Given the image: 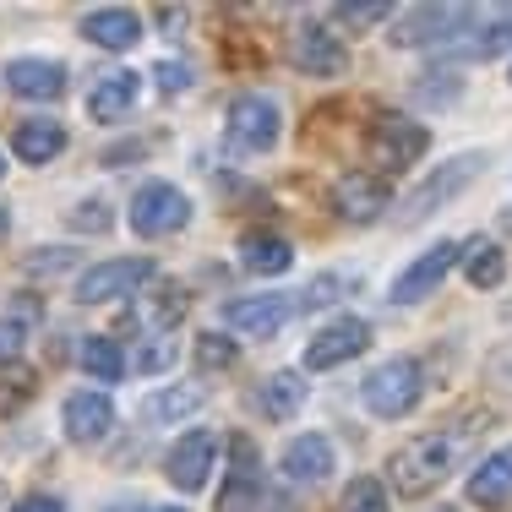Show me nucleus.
<instances>
[{
	"instance_id": "obj_5",
	"label": "nucleus",
	"mask_w": 512,
	"mask_h": 512,
	"mask_svg": "<svg viewBox=\"0 0 512 512\" xmlns=\"http://www.w3.org/2000/svg\"><path fill=\"white\" fill-rule=\"evenodd\" d=\"M425 126H414L404 115H376L371 126V164L376 169H409L414 158L425 153Z\"/></svg>"
},
{
	"instance_id": "obj_21",
	"label": "nucleus",
	"mask_w": 512,
	"mask_h": 512,
	"mask_svg": "<svg viewBox=\"0 0 512 512\" xmlns=\"http://www.w3.org/2000/svg\"><path fill=\"white\" fill-rule=\"evenodd\" d=\"M284 474L295 485H316V480H327L333 474V442L327 436H300V442H289V453H284Z\"/></svg>"
},
{
	"instance_id": "obj_8",
	"label": "nucleus",
	"mask_w": 512,
	"mask_h": 512,
	"mask_svg": "<svg viewBox=\"0 0 512 512\" xmlns=\"http://www.w3.org/2000/svg\"><path fill=\"white\" fill-rule=\"evenodd\" d=\"M480 11L474 6H414L398 17L393 44H436V39H453L463 22H474Z\"/></svg>"
},
{
	"instance_id": "obj_27",
	"label": "nucleus",
	"mask_w": 512,
	"mask_h": 512,
	"mask_svg": "<svg viewBox=\"0 0 512 512\" xmlns=\"http://www.w3.org/2000/svg\"><path fill=\"white\" fill-rule=\"evenodd\" d=\"M502 278H507L502 251L485 246V240H474V246H469V284H474V289H496Z\"/></svg>"
},
{
	"instance_id": "obj_32",
	"label": "nucleus",
	"mask_w": 512,
	"mask_h": 512,
	"mask_svg": "<svg viewBox=\"0 0 512 512\" xmlns=\"http://www.w3.org/2000/svg\"><path fill=\"white\" fill-rule=\"evenodd\" d=\"M338 295H344V278H338V273H322V278H311V284H306L300 306H306V311H322V306H333Z\"/></svg>"
},
{
	"instance_id": "obj_23",
	"label": "nucleus",
	"mask_w": 512,
	"mask_h": 512,
	"mask_svg": "<svg viewBox=\"0 0 512 512\" xmlns=\"http://www.w3.org/2000/svg\"><path fill=\"white\" fill-rule=\"evenodd\" d=\"M240 262H246L251 273H289V262H295V246H289L284 235L251 229V235L240 240Z\"/></svg>"
},
{
	"instance_id": "obj_20",
	"label": "nucleus",
	"mask_w": 512,
	"mask_h": 512,
	"mask_svg": "<svg viewBox=\"0 0 512 512\" xmlns=\"http://www.w3.org/2000/svg\"><path fill=\"white\" fill-rule=\"evenodd\" d=\"M11 148H17L22 164H50V158L66 153V126L60 120H22L11 131Z\"/></svg>"
},
{
	"instance_id": "obj_25",
	"label": "nucleus",
	"mask_w": 512,
	"mask_h": 512,
	"mask_svg": "<svg viewBox=\"0 0 512 512\" xmlns=\"http://www.w3.org/2000/svg\"><path fill=\"white\" fill-rule=\"evenodd\" d=\"M180 316H186V289H180V284H158L148 295V306L131 311V322H137V327H169V322H180Z\"/></svg>"
},
{
	"instance_id": "obj_36",
	"label": "nucleus",
	"mask_w": 512,
	"mask_h": 512,
	"mask_svg": "<svg viewBox=\"0 0 512 512\" xmlns=\"http://www.w3.org/2000/svg\"><path fill=\"white\" fill-rule=\"evenodd\" d=\"M153 77H158V88H164V93H180V88H191V71H186V66H175V60H164V66H158Z\"/></svg>"
},
{
	"instance_id": "obj_34",
	"label": "nucleus",
	"mask_w": 512,
	"mask_h": 512,
	"mask_svg": "<svg viewBox=\"0 0 512 512\" xmlns=\"http://www.w3.org/2000/svg\"><path fill=\"white\" fill-rule=\"evenodd\" d=\"M338 22H349V28H371V22H387L393 17V6H333Z\"/></svg>"
},
{
	"instance_id": "obj_1",
	"label": "nucleus",
	"mask_w": 512,
	"mask_h": 512,
	"mask_svg": "<svg viewBox=\"0 0 512 512\" xmlns=\"http://www.w3.org/2000/svg\"><path fill=\"white\" fill-rule=\"evenodd\" d=\"M453 436H442V431H425V436H414V442H404L393 453V463H387V474H393V485H398V496H425V491H436L442 485V474L453 469Z\"/></svg>"
},
{
	"instance_id": "obj_9",
	"label": "nucleus",
	"mask_w": 512,
	"mask_h": 512,
	"mask_svg": "<svg viewBox=\"0 0 512 512\" xmlns=\"http://www.w3.org/2000/svg\"><path fill=\"white\" fill-rule=\"evenodd\" d=\"M365 344H371V327H365L360 316H338L333 327H322V333L306 344V365L311 371H333V365L355 360Z\"/></svg>"
},
{
	"instance_id": "obj_30",
	"label": "nucleus",
	"mask_w": 512,
	"mask_h": 512,
	"mask_svg": "<svg viewBox=\"0 0 512 512\" xmlns=\"http://www.w3.org/2000/svg\"><path fill=\"white\" fill-rule=\"evenodd\" d=\"M202 404V387H186V393H180V387H169V393H158V398H148V420H175V414H191Z\"/></svg>"
},
{
	"instance_id": "obj_39",
	"label": "nucleus",
	"mask_w": 512,
	"mask_h": 512,
	"mask_svg": "<svg viewBox=\"0 0 512 512\" xmlns=\"http://www.w3.org/2000/svg\"><path fill=\"white\" fill-rule=\"evenodd\" d=\"M104 512H137V502H115V507H104Z\"/></svg>"
},
{
	"instance_id": "obj_17",
	"label": "nucleus",
	"mask_w": 512,
	"mask_h": 512,
	"mask_svg": "<svg viewBox=\"0 0 512 512\" xmlns=\"http://www.w3.org/2000/svg\"><path fill=\"white\" fill-rule=\"evenodd\" d=\"M333 207L344 218H355V224H371V218L387 207V186L376 175H344L333 186Z\"/></svg>"
},
{
	"instance_id": "obj_35",
	"label": "nucleus",
	"mask_w": 512,
	"mask_h": 512,
	"mask_svg": "<svg viewBox=\"0 0 512 512\" xmlns=\"http://www.w3.org/2000/svg\"><path fill=\"white\" fill-rule=\"evenodd\" d=\"M169 360H175V344H169V338H153V349L137 355V371H164Z\"/></svg>"
},
{
	"instance_id": "obj_28",
	"label": "nucleus",
	"mask_w": 512,
	"mask_h": 512,
	"mask_svg": "<svg viewBox=\"0 0 512 512\" xmlns=\"http://www.w3.org/2000/svg\"><path fill=\"white\" fill-rule=\"evenodd\" d=\"M33 316H39V306H17L11 316H0V360L6 365H17V349H22V338H28V327H33Z\"/></svg>"
},
{
	"instance_id": "obj_31",
	"label": "nucleus",
	"mask_w": 512,
	"mask_h": 512,
	"mask_svg": "<svg viewBox=\"0 0 512 512\" xmlns=\"http://www.w3.org/2000/svg\"><path fill=\"white\" fill-rule=\"evenodd\" d=\"M344 512H387V491L376 480H355L344 491Z\"/></svg>"
},
{
	"instance_id": "obj_42",
	"label": "nucleus",
	"mask_w": 512,
	"mask_h": 512,
	"mask_svg": "<svg viewBox=\"0 0 512 512\" xmlns=\"http://www.w3.org/2000/svg\"><path fill=\"white\" fill-rule=\"evenodd\" d=\"M442 512H447V507H442Z\"/></svg>"
},
{
	"instance_id": "obj_29",
	"label": "nucleus",
	"mask_w": 512,
	"mask_h": 512,
	"mask_svg": "<svg viewBox=\"0 0 512 512\" xmlns=\"http://www.w3.org/2000/svg\"><path fill=\"white\" fill-rule=\"evenodd\" d=\"M33 382H39V376H33L28 365H0V414H11L17 404H28Z\"/></svg>"
},
{
	"instance_id": "obj_38",
	"label": "nucleus",
	"mask_w": 512,
	"mask_h": 512,
	"mask_svg": "<svg viewBox=\"0 0 512 512\" xmlns=\"http://www.w3.org/2000/svg\"><path fill=\"white\" fill-rule=\"evenodd\" d=\"M11 512H60V502H55V496H22Z\"/></svg>"
},
{
	"instance_id": "obj_15",
	"label": "nucleus",
	"mask_w": 512,
	"mask_h": 512,
	"mask_svg": "<svg viewBox=\"0 0 512 512\" xmlns=\"http://www.w3.org/2000/svg\"><path fill=\"white\" fill-rule=\"evenodd\" d=\"M82 33H88V44H99V50H131V44L142 39V17L126 6H104V11H88V17H82Z\"/></svg>"
},
{
	"instance_id": "obj_12",
	"label": "nucleus",
	"mask_w": 512,
	"mask_h": 512,
	"mask_svg": "<svg viewBox=\"0 0 512 512\" xmlns=\"http://www.w3.org/2000/svg\"><path fill=\"white\" fill-rule=\"evenodd\" d=\"M289 60H295L300 71H311V77H338L344 71V39H333L327 28H300L295 44H289Z\"/></svg>"
},
{
	"instance_id": "obj_2",
	"label": "nucleus",
	"mask_w": 512,
	"mask_h": 512,
	"mask_svg": "<svg viewBox=\"0 0 512 512\" xmlns=\"http://www.w3.org/2000/svg\"><path fill=\"white\" fill-rule=\"evenodd\" d=\"M360 398H365V409L382 414V420H398V414H409L414 404H420V365H414L409 355L382 360L371 376H365Z\"/></svg>"
},
{
	"instance_id": "obj_40",
	"label": "nucleus",
	"mask_w": 512,
	"mask_h": 512,
	"mask_svg": "<svg viewBox=\"0 0 512 512\" xmlns=\"http://www.w3.org/2000/svg\"><path fill=\"white\" fill-rule=\"evenodd\" d=\"M158 512H180V507H158Z\"/></svg>"
},
{
	"instance_id": "obj_18",
	"label": "nucleus",
	"mask_w": 512,
	"mask_h": 512,
	"mask_svg": "<svg viewBox=\"0 0 512 512\" xmlns=\"http://www.w3.org/2000/svg\"><path fill=\"white\" fill-rule=\"evenodd\" d=\"M474 169H480V158H474V153H469V158H458V164H447V175L425 180V186H420V191H414V197L404 202V218L414 224V218H425V213H431L436 202L458 197V191H463V186H469V180H474Z\"/></svg>"
},
{
	"instance_id": "obj_41",
	"label": "nucleus",
	"mask_w": 512,
	"mask_h": 512,
	"mask_svg": "<svg viewBox=\"0 0 512 512\" xmlns=\"http://www.w3.org/2000/svg\"><path fill=\"white\" fill-rule=\"evenodd\" d=\"M0 175H6V158H0Z\"/></svg>"
},
{
	"instance_id": "obj_33",
	"label": "nucleus",
	"mask_w": 512,
	"mask_h": 512,
	"mask_svg": "<svg viewBox=\"0 0 512 512\" xmlns=\"http://www.w3.org/2000/svg\"><path fill=\"white\" fill-rule=\"evenodd\" d=\"M197 360L207 365V371H218V365H235V344H229L224 333H202V338H197Z\"/></svg>"
},
{
	"instance_id": "obj_3",
	"label": "nucleus",
	"mask_w": 512,
	"mask_h": 512,
	"mask_svg": "<svg viewBox=\"0 0 512 512\" xmlns=\"http://www.w3.org/2000/svg\"><path fill=\"white\" fill-rule=\"evenodd\" d=\"M148 278H153L148 256H115V262H99V267L82 273L77 300H82V306H109V300H126L131 289H142Z\"/></svg>"
},
{
	"instance_id": "obj_16",
	"label": "nucleus",
	"mask_w": 512,
	"mask_h": 512,
	"mask_svg": "<svg viewBox=\"0 0 512 512\" xmlns=\"http://www.w3.org/2000/svg\"><path fill=\"white\" fill-rule=\"evenodd\" d=\"M6 88L22 93V99H60L66 93V66H55V60H11Z\"/></svg>"
},
{
	"instance_id": "obj_19",
	"label": "nucleus",
	"mask_w": 512,
	"mask_h": 512,
	"mask_svg": "<svg viewBox=\"0 0 512 512\" xmlns=\"http://www.w3.org/2000/svg\"><path fill=\"white\" fill-rule=\"evenodd\" d=\"M131 104H137V71H109V77H99L93 93H88V115L104 120V126L126 120Z\"/></svg>"
},
{
	"instance_id": "obj_4",
	"label": "nucleus",
	"mask_w": 512,
	"mask_h": 512,
	"mask_svg": "<svg viewBox=\"0 0 512 512\" xmlns=\"http://www.w3.org/2000/svg\"><path fill=\"white\" fill-rule=\"evenodd\" d=\"M186 218H191V202L180 197L175 186H164V180H153V186H142L137 197H131V229H137L142 240L175 235Z\"/></svg>"
},
{
	"instance_id": "obj_22",
	"label": "nucleus",
	"mask_w": 512,
	"mask_h": 512,
	"mask_svg": "<svg viewBox=\"0 0 512 512\" xmlns=\"http://www.w3.org/2000/svg\"><path fill=\"white\" fill-rule=\"evenodd\" d=\"M512 496V447H502V453H491L480 463V469L469 474V502L480 507H502Z\"/></svg>"
},
{
	"instance_id": "obj_7",
	"label": "nucleus",
	"mask_w": 512,
	"mask_h": 512,
	"mask_svg": "<svg viewBox=\"0 0 512 512\" xmlns=\"http://www.w3.org/2000/svg\"><path fill=\"white\" fill-rule=\"evenodd\" d=\"M213 458H218V436L213 431H186L175 447H169V458H164L169 485H180V491H202L207 474H213Z\"/></svg>"
},
{
	"instance_id": "obj_11",
	"label": "nucleus",
	"mask_w": 512,
	"mask_h": 512,
	"mask_svg": "<svg viewBox=\"0 0 512 512\" xmlns=\"http://www.w3.org/2000/svg\"><path fill=\"white\" fill-rule=\"evenodd\" d=\"M289 306H295L289 295H246V300H224V322H229V327H240V333L267 338V333H278V327L289 322Z\"/></svg>"
},
{
	"instance_id": "obj_13",
	"label": "nucleus",
	"mask_w": 512,
	"mask_h": 512,
	"mask_svg": "<svg viewBox=\"0 0 512 512\" xmlns=\"http://www.w3.org/2000/svg\"><path fill=\"white\" fill-rule=\"evenodd\" d=\"M60 420H66V436H71V442H104L109 425H115V404H109L104 393H71Z\"/></svg>"
},
{
	"instance_id": "obj_14",
	"label": "nucleus",
	"mask_w": 512,
	"mask_h": 512,
	"mask_svg": "<svg viewBox=\"0 0 512 512\" xmlns=\"http://www.w3.org/2000/svg\"><path fill=\"white\" fill-rule=\"evenodd\" d=\"M262 502V474H256V453L246 436H235V474L224 480V491H218V512H251Z\"/></svg>"
},
{
	"instance_id": "obj_6",
	"label": "nucleus",
	"mask_w": 512,
	"mask_h": 512,
	"mask_svg": "<svg viewBox=\"0 0 512 512\" xmlns=\"http://www.w3.org/2000/svg\"><path fill=\"white\" fill-rule=\"evenodd\" d=\"M229 142L246 153H267L278 142V109L273 99H262V93H240L235 104H229Z\"/></svg>"
},
{
	"instance_id": "obj_37",
	"label": "nucleus",
	"mask_w": 512,
	"mask_h": 512,
	"mask_svg": "<svg viewBox=\"0 0 512 512\" xmlns=\"http://www.w3.org/2000/svg\"><path fill=\"white\" fill-rule=\"evenodd\" d=\"M77 229H109V218H104V202H88V207H77Z\"/></svg>"
},
{
	"instance_id": "obj_24",
	"label": "nucleus",
	"mask_w": 512,
	"mask_h": 512,
	"mask_svg": "<svg viewBox=\"0 0 512 512\" xmlns=\"http://www.w3.org/2000/svg\"><path fill=\"white\" fill-rule=\"evenodd\" d=\"M256 404H262L267 420H289V414L306 404V387H300L295 371H273V376L262 382V398H256Z\"/></svg>"
},
{
	"instance_id": "obj_26",
	"label": "nucleus",
	"mask_w": 512,
	"mask_h": 512,
	"mask_svg": "<svg viewBox=\"0 0 512 512\" xmlns=\"http://www.w3.org/2000/svg\"><path fill=\"white\" fill-rule=\"evenodd\" d=\"M82 365H88V376H99V382H120V376H126V355H120L115 338H88V344H82Z\"/></svg>"
},
{
	"instance_id": "obj_10",
	"label": "nucleus",
	"mask_w": 512,
	"mask_h": 512,
	"mask_svg": "<svg viewBox=\"0 0 512 512\" xmlns=\"http://www.w3.org/2000/svg\"><path fill=\"white\" fill-rule=\"evenodd\" d=\"M453 262H458V246H453V240H442V246H431L425 256H414L404 273H398L393 300H398V306H414V300H425L447 273H453Z\"/></svg>"
}]
</instances>
